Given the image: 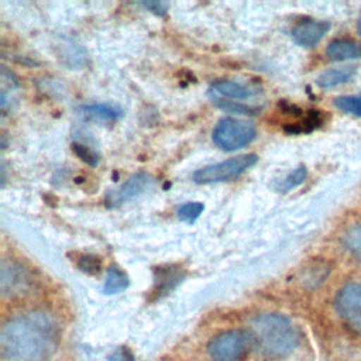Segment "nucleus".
I'll list each match as a JSON object with an SVG mask.
<instances>
[{
	"instance_id": "nucleus-1",
	"label": "nucleus",
	"mask_w": 361,
	"mask_h": 361,
	"mask_svg": "<svg viewBox=\"0 0 361 361\" xmlns=\"http://www.w3.org/2000/svg\"><path fill=\"white\" fill-rule=\"evenodd\" d=\"M59 324L45 310H28L8 319L1 329L3 361H47L59 343Z\"/></svg>"
},
{
	"instance_id": "nucleus-2",
	"label": "nucleus",
	"mask_w": 361,
	"mask_h": 361,
	"mask_svg": "<svg viewBox=\"0 0 361 361\" xmlns=\"http://www.w3.org/2000/svg\"><path fill=\"white\" fill-rule=\"evenodd\" d=\"M252 348L265 358L281 360L290 355L300 343L298 327L285 316L261 313L254 316L247 329Z\"/></svg>"
},
{
	"instance_id": "nucleus-3",
	"label": "nucleus",
	"mask_w": 361,
	"mask_h": 361,
	"mask_svg": "<svg viewBox=\"0 0 361 361\" xmlns=\"http://www.w3.org/2000/svg\"><path fill=\"white\" fill-rule=\"evenodd\" d=\"M257 135V128L251 121L224 117L213 130L214 144L224 151H235L248 145Z\"/></svg>"
},
{
	"instance_id": "nucleus-4",
	"label": "nucleus",
	"mask_w": 361,
	"mask_h": 361,
	"mask_svg": "<svg viewBox=\"0 0 361 361\" xmlns=\"http://www.w3.org/2000/svg\"><path fill=\"white\" fill-rule=\"evenodd\" d=\"M252 347L247 330H228L216 336L207 347L213 361H241Z\"/></svg>"
},
{
	"instance_id": "nucleus-5",
	"label": "nucleus",
	"mask_w": 361,
	"mask_h": 361,
	"mask_svg": "<svg viewBox=\"0 0 361 361\" xmlns=\"http://www.w3.org/2000/svg\"><path fill=\"white\" fill-rule=\"evenodd\" d=\"M257 161H258L257 154H241V155L228 158L223 162L207 165L202 169H197L192 178L196 183L226 182L240 176L244 171L251 168Z\"/></svg>"
},
{
	"instance_id": "nucleus-6",
	"label": "nucleus",
	"mask_w": 361,
	"mask_h": 361,
	"mask_svg": "<svg viewBox=\"0 0 361 361\" xmlns=\"http://www.w3.org/2000/svg\"><path fill=\"white\" fill-rule=\"evenodd\" d=\"M334 309L344 324L361 336V283L344 285L334 298Z\"/></svg>"
},
{
	"instance_id": "nucleus-7",
	"label": "nucleus",
	"mask_w": 361,
	"mask_h": 361,
	"mask_svg": "<svg viewBox=\"0 0 361 361\" xmlns=\"http://www.w3.org/2000/svg\"><path fill=\"white\" fill-rule=\"evenodd\" d=\"M152 182L154 179L151 175L145 172H138L128 178L120 188L109 192L106 196V204L110 207L123 204L148 190L152 186Z\"/></svg>"
},
{
	"instance_id": "nucleus-8",
	"label": "nucleus",
	"mask_w": 361,
	"mask_h": 361,
	"mask_svg": "<svg viewBox=\"0 0 361 361\" xmlns=\"http://www.w3.org/2000/svg\"><path fill=\"white\" fill-rule=\"evenodd\" d=\"M32 276L20 264L3 262L1 265V292L3 295H25L32 286Z\"/></svg>"
},
{
	"instance_id": "nucleus-9",
	"label": "nucleus",
	"mask_w": 361,
	"mask_h": 361,
	"mask_svg": "<svg viewBox=\"0 0 361 361\" xmlns=\"http://www.w3.org/2000/svg\"><path fill=\"white\" fill-rule=\"evenodd\" d=\"M329 30H330V23L327 21L307 20L296 24L292 28V38L296 44L302 47H313L324 37V34Z\"/></svg>"
},
{
	"instance_id": "nucleus-10",
	"label": "nucleus",
	"mask_w": 361,
	"mask_h": 361,
	"mask_svg": "<svg viewBox=\"0 0 361 361\" xmlns=\"http://www.w3.org/2000/svg\"><path fill=\"white\" fill-rule=\"evenodd\" d=\"M326 55L331 61L358 59L361 58V45L351 39H333L326 48Z\"/></svg>"
},
{
	"instance_id": "nucleus-11",
	"label": "nucleus",
	"mask_w": 361,
	"mask_h": 361,
	"mask_svg": "<svg viewBox=\"0 0 361 361\" xmlns=\"http://www.w3.org/2000/svg\"><path fill=\"white\" fill-rule=\"evenodd\" d=\"M79 111L86 117L96 118V120H106V121H111L123 116V110L118 106L111 103L83 104L79 107Z\"/></svg>"
},
{
	"instance_id": "nucleus-12",
	"label": "nucleus",
	"mask_w": 361,
	"mask_h": 361,
	"mask_svg": "<svg viewBox=\"0 0 361 361\" xmlns=\"http://www.w3.org/2000/svg\"><path fill=\"white\" fill-rule=\"evenodd\" d=\"M212 90H214L216 93L230 97V99H247L251 97L252 94L257 93V90L248 87L247 85H243L240 82H234V80H217L212 85Z\"/></svg>"
},
{
	"instance_id": "nucleus-13",
	"label": "nucleus",
	"mask_w": 361,
	"mask_h": 361,
	"mask_svg": "<svg viewBox=\"0 0 361 361\" xmlns=\"http://www.w3.org/2000/svg\"><path fill=\"white\" fill-rule=\"evenodd\" d=\"M354 73H355L354 66H343V68L329 69L317 78V85L323 89L334 87V86L348 82L354 76Z\"/></svg>"
},
{
	"instance_id": "nucleus-14",
	"label": "nucleus",
	"mask_w": 361,
	"mask_h": 361,
	"mask_svg": "<svg viewBox=\"0 0 361 361\" xmlns=\"http://www.w3.org/2000/svg\"><path fill=\"white\" fill-rule=\"evenodd\" d=\"M344 248L358 261H361V220L350 224L341 237Z\"/></svg>"
},
{
	"instance_id": "nucleus-15",
	"label": "nucleus",
	"mask_w": 361,
	"mask_h": 361,
	"mask_svg": "<svg viewBox=\"0 0 361 361\" xmlns=\"http://www.w3.org/2000/svg\"><path fill=\"white\" fill-rule=\"evenodd\" d=\"M127 286H128V276L126 275V272H123V269H120L117 265H111L107 269L104 288H103L104 292L107 295L118 293L123 289H126Z\"/></svg>"
},
{
	"instance_id": "nucleus-16",
	"label": "nucleus",
	"mask_w": 361,
	"mask_h": 361,
	"mask_svg": "<svg viewBox=\"0 0 361 361\" xmlns=\"http://www.w3.org/2000/svg\"><path fill=\"white\" fill-rule=\"evenodd\" d=\"M180 279H182V276L179 274V269H172V267L166 268L165 271H158V281H157L158 289H157V292L158 293H165V292L171 290L176 283H179Z\"/></svg>"
},
{
	"instance_id": "nucleus-17",
	"label": "nucleus",
	"mask_w": 361,
	"mask_h": 361,
	"mask_svg": "<svg viewBox=\"0 0 361 361\" xmlns=\"http://www.w3.org/2000/svg\"><path fill=\"white\" fill-rule=\"evenodd\" d=\"M334 104L344 113L361 117V94L340 96L334 100Z\"/></svg>"
},
{
	"instance_id": "nucleus-18",
	"label": "nucleus",
	"mask_w": 361,
	"mask_h": 361,
	"mask_svg": "<svg viewBox=\"0 0 361 361\" xmlns=\"http://www.w3.org/2000/svg\"><path fill=\"white\" fill-rule=\"evenodd\" d=\"M204 206L203 203L200 202H186L183 203L179 210H178V217L182 220V221H188V223H192L195 221L200 213L203 212Z\"/></svg>"
},
{
	"instance_id": "nucleus-19",
	"label": "nucleus",
	"mask_w": 361,
	"mask_h": 361,
	"mask_svg": "<svg viewBox=\"0 0 361 361\" xmlns=\"http://www.w3.org/2000/svg\"><path fill=\"white\" fill-rule=\"evenodd\" d=\"M306 176H307V169H306V166L300 165V166H298L296 169H293V171L281 182L279 188H281L282 190H285V192H286V190H290V189L299 186L300 183H303L305 179H306Z\"/></svg>"
},
{
	"instance_id": "nucleus-20",
	"label": "nucleus",
	"mask_w": 361,
	"mask_h": 361,
	"mask_svg": "<svg viewBox=\"0 0 361 361\" xmlns=\"http://www.w3.org/2000/svg\"><path fill=\"white\" fill-rule=\"evenodd\" d=\"M216 104L228 111V113H237V114H255L257 109L252 106H247V104H241V103H235V102H223V100H217Z\"/></svg>"
},
{
	"instance_id": "nucleus-21",
	"label": "nucleus",
	"mask_w": 361,
	"mask_h": 361,
	"mask_svg": "<svg viewBox=\"0 0 361 361\" xmlns=\"http://www.w3.org/2000/svg\"><path fill=\"white\" fill-rule=\"evenodd\" d=\"M73 151H75V154H76L79 158H82L86 164L92 165V166L97 165V162H99V155H97L92 148H89V147H86V145H83V144H73Z\"/></svg>"
},
{
	"instance_id": "nucleus-22",
	"label": "nucleus",
	"mask_w": 361,
	"mask_h": 361,
	"mask_svg": "<svg viewBox=\"0 0 361 361\" xmlns=\"http://www.w3.org/2000/svg\"><path fill=\"white\" fill-rule=\"evenodd\" d=\"M78 267L89 274H96L100 269V261L93 255H80Z\"/></svg>"
},
{
	"instance_id": "nucleus-23",
	"label": "nucleus",
	"mask_w": 361,
	"mask_h": 361,
	"mask_svg": "<svg viewBox=\"0 0 361 361\" xmlns=\"http://www.w3.org/2000/svg\"><path fill=\"white\" fill-rule=\"evenodd\" d=\"M144 7L149 8L151 11L154 13H158V14H164L166 11V7L168 4L166 3H158V1H152V3H144Z\"/></svg>"
},
{
	"instance_id": "nucleus-24",
	"label": "nucleus",
	"mask_w": 361,
	"mask_h": 361,
	"mask_svg": "<svg viewBox=\"0 0 361 361\" xmlns=\"http://www.w3.org/2000/svg\"><path fill=\"white\" fill-rule=\"evenodd\" d=\"M113 361H133V357L126 348H121L113 355Z\"/></svg>"
},
{
	"instance_id": "nucleus-25",
	"label": "nucleus",
	"mask_w": 361,
	"mask_h": 361,
	"mask_svg": "<svg viewBox=\"0 0 361 361\" xmlns=\"http://www.w3.org/2000/svg\"><path fill=\"white\" fill-rule=\"evenodd\" d=\"M357 30H358V34L361 35V16L358 18V23H357Z\"/></svg>"
}]
</instances>
